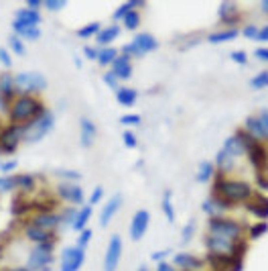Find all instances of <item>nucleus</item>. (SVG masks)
Returning a JSON list of instances; mask_svg holds the SVG:
<instances>
[{
  "instance_id": "nucleus-1",
  "label": "nucleus",
  "mask_w": 268,
  "mask_h": 271,
  "mask_svg": "<svg viewBox=\"0 0 268 271\" xmlns=\"http://www.w3.org/2000/svg\"><path fill=\"white\" fill-rule=\"evenodd\" d=\"M53 122H55V116L51 112L45 110L41 116H37V120H33L31 125L25 129V135H22V139L27 143H35V141H41L45 135H47L51 129H53Z\"/></svg>"
},
{
  "instance_id": "nucleus-2",
  "label": "nucleus",
  "mask_w": 268,
  "mask_h": 271,
  "mask_svg": "<svg viewBox=\"0 0 268 271\" xmlns=\"http://www.w3.org/2000/svg\"><path fill=\"white\" fill-rule=\"evenodd\" d=\"M246 151V145L242 143V137L240 135H236V137H230L226 143H224V149H221L217 153V165L221 169H230L232 165H234V159L236 155L244 153Z\"/></svg>"
},
{
  "instance_id": "nucleus-3",
  "label": "nucleus",
  "mask_w": 268,
  "mask_h": 271,
  "mask_svg": "<svg viewBox=\"0 0 268 271\" xmlns=\"http://www.w3.org/2000/svg\"><path fill=\"white\" fill-rule=\"evenodd\" d=\"M15 86L22 90V92H39V90L47 86V80H45V76L37 72H22L15 76Z\"/></svg>"
},
{
  "instance_id": "nucleus-4",
  "label": "nucleus",
  "mask_w": 268,
  "mask_h": 271,
  "mask_svg": "<svg viewBox=\"0 0 268 271\" xmlns=\"http://www.w3.org/2000/svg\"><path fill=\"white\" fill-rule=\"evenodd\" d=\"M51 251H53V245L49 241L37 245L31 251V255H29V267L31 269H37V271L47 269V265L51 263Z\"/></svg>"
},
{
  "instance_id": "nucleus-5",
  "label": "nucleus",
  "mask_w": 268,
  "mask_h": 271,
  "mask_svg": "<svg viewBox=\"0 0 268 271\" xmlns=\"http://www.w3.org/2000/svg\"><path fill=\"white\" fill-rule=\"evenodd\" d=\"M37 110H41V104L37 102V100L31 98V96H22V98H18L17 102L13 104V110H10V112H13L15 120H27Z\"/></svg>"
},
{
  "instance_id": "nucleus-6",
  "label": "nucleus",
  "mask_w": 268,
  "mask_h": 271,
  "mask_svg": "<svg viewBox=\"0 0 268 271\" xmlns=\"http://www.w3.org/2000/svg\"><path fill=\"white\" fill-rule=\"evenodd\" d=\"M217 190L221 192V196H226L230 200H246L250 196V186L244 182H219Z\"/></svg>"
},
{
  "instance_id": "nucleus-7",
  "label": "nucleus",
  "mask_w": 268,
  "mask_h": 271,
  "mask_svg": "<svg viewBox=\"0 0 268 271\" xmlns=\"http://www.w3.org/2000/svg\"><path fill=\"white\" fill-rule=\"evenodd\" d=\"M209 231H212V234L224 236V239H230V241H234L240 234L238 224L232 222V220H226V218H214L212 222H209Z\"/></svg>"
},
{
  "instance_id": "nucleus-8",
  "label": "nucleus",
  "mask_w": 268,
  "mask_h": 271,
  "mask_svg": "<svg viewBox=\"0 0 268 271\" xmlns=\"http://www.w3.org/2000/svg\"><path fill=\"white\" fill-rule=\"evenodd\" d=\"M84 249L79 247H67L61 253V271H77L84 263Z\"/></svg>"
},
{
  "instance_id": "nucleus-9",
  "label": "nucleus",
  "mask_w": 268,
  "mask_h": 271,
  "mask_svg": "<svg viewBox=\"0 0 268 271\" xmlns=\"http://www.w3.org/2000/svg\"><path fill=\"white\" fill-rule=\"evenodd\" d=\"M120 255H122V241H120L118 234H112L108 251H106V259H104V271H116L118 261H120Z\"/></svg>"
},
{
  "instance_id": "nucleus-10",
  "label": "nucleus",
  "mask_w": 268,
  "mask_h": 271,
  "mask_svg": "<svg viewBox=\"0 0 268 271\" xmlns=\"http://www.w3.org/2000/svg\"><path fill=\"white\" fill-rule=\"evenodd\" d=\"M148 222H150V216L146 210H138L134 216H132V222H130V236L134 241L143 239V234L146 232L148 229Z\"/></svg>"
},
{
  "instance_id": "nucleus-11",
  "label": "nucleus",
  "mask_w": 268,
  "mask_h": 271,
  "mask_svg": "<svg viewBox=\"0 0 268 271\" xmlns=\"http://www.w3.org/2000/svg\"><path fill=\"white\" fill-rule=\"evenodd\" d=\"M41 20L37 10H31V8H22V10H17V19L13 22L15 31H20L25 27H37V22Z\"/></svg>"
},
{
  "instance_id": "nucleus-12",
  "label": "nucleus",
  "mask_w": 268,
  "mask_h": 271,
  "mask_svg": "<svg viewBox=\"0 0 268 271\" xmlns=\"http://www.w3.org/2000/svg\"><path fill=\"white\" fill-rule=\"evenodd\" d=\"M207 245H209V249H212V251H215L217 257L232 255V251H234V241L224 239V236L209 234V236H207Z\"/></svg>"
},
{
  "instance_id": "nucleus-13",
  "label": "nucleus",
  "mask_w": 268,
  "mask_h": 271,
  "mask_svg": "<svg viewBox=\"0 0 268 271\" xmlns=\"http://www.w3.org/2000/svg\"><path fill=\"white\" fill-rule=\"evenodd\" d=\"M25 135V129L20 127H8L4 133H2V139H0V145H2L4 151H15V147L18 145V141L22 139Z\"/></svg>"
},
{
  "instance_id": "nucleus-14",
  "label": "nucleus",
  "mask_w": 268,
  "mask_h": 271,
  "mask_svg": "<svg viewBox=\"0 0 268 271\" xmlns=\"http://www.w3.org/2000/svg\"><path fill=\"white\" fill-rule=\"evenodd\" d=\"M59 194H61L65 200L73 202V204H79V202H84V192H81V188L75 186V184H69V182L61 184V186H59Z\"/></svg>"
},
{
  "instance_id": "nucleus-15",
  "label": "nucleus",
  "mask_w": 268,
  "mask_h": 271,
  "mask_svg": "<svg viewBox=\"0 0 268 271\" xmlns=\"http://www.w3.org/2000/svg\"><path fill=\"white\" fill-rule=\"evenodd\" d=\"M120 204H122V196L120 194H116L106 206H104V210H102V214H100V222H102V227H106V224L114 218V214L118 212V208H120Z\"/></svg>"
},
{
  "instance_id": "nucleus-16",
  "label": "nucleus",
  "mask_w": 268,
  "mask_h": 271,
  "mask_svg": "<svg viewBox=\"0 0 268 271\" xmlns=\"http://www.w3.org/2000/svg\"><path fill=\"white\" fill-rule=\"evenodd\" d=\"M57 224H59V216H57V214H53V212H43V214H39V216L35 218V227L47 231V232L53 231Z\"/></svg>"
},
{
  "instance_id": "nucleus-17",
  "label": "nucleus",
  "mask_w": 268,
  "mask_h": 271,
  "mask_svg": "<svg viewBox=\"0 0 268 271\" xmlns=\"http://www.w3.org/2000/svg\"><path fill=\"white\" fill-rule=\"evenodd\" d=\"M96 139V125L89 118H81V145L89 147Z\"/></svg>"
},
{
  "instance_id": "nucleus-18",
  "label": "nucleus",
  "mask_w": 268,
  "mask_h": 271,
  "mask_svg": "<svg viewBox=\"0 0 268 271\" xmlns=\"http://www.w3.org/2000/svg\"><path fill=\"white\" fill-rule=\"evenodd\" d=\"M134 43L138 45V49H141L143 53H144V51H155V49L159 47L157 39L150 35V33H138V35L134 37Z\"/></svg>"
},
{
  "instance_id": "nucleus-19",
  "label": "nucleus",
  "mask_w": 268,
  "mask_h": 271,
  "mask_svg": "<svg viewBox=\"0 0 268 271\" xmlns=\"http://www.w3.org/2000/svg\"><path fill=\"white\" fill-rule=\"evenodd\" d=\"M114 74L118 77H130L132 74V65L128 61V55H118V58L114 59Z\"/></svg>"
},
{
  "instance_id": "nucleus-20",
  "label": "nucleus",
  "mask_w": 268,
  "mask_h": 271,
  "mask_svg": "<svg viewBox=\"0 0 268 271\" xmlns=\"http://www.w3.org/2000/svg\"><path fill=\"white\" fill-rule=\"evenodd\" d=\"M175 263L181 265L183 269H197L201 265L199 259L193 257V255H187V253H179L177 257H175Z\"/></svg>"
},
{
  "instance_id": "nucleus-21",
  "label": "nucleus",
  "mask_w": 268,
  "mask_h": 271,
  "mask_svg": "<svg viewBox=\"0 0 268 271\" xmlns=\"http://www.w3.org/2000/svg\"><path fill=\"white\" fill-rule=\"evenodd\" d=\"M116 98H118V102L124 104V106H132L136 102V92L132 88H120L118 92H116Z\"/></svg>"
},
{
  "instance_id": "nucleus-22",
  "label": "nucleus",
  "mask_w": 268,
  "mask_h": 271,
  "mask_svg": "<svg viewBox=\"0 0 268 271\" xmlns=\"http://www.w3.org/2000/svg\"><path fill=\"white\" fill-rule=\"evenodd\" d=\"M118 35H120L118 25H112V27H106V29H102V31L98 33V41H100L102 45H106V43H110L112 39H116Z\"/></svg>"
},
{
  "instance_id": "nucleus-23",
  "label": "nucleus",
  "mask_w": 268,
  "mask_h": 271,
  "mask_svg": "<svg viewBox=\"0 0 268 271\" xmlns=\"http://www.w3.org/2000/svg\"><path fill=\"white\" fill-rule=\"evenodd\" d=\"M27 236H29V239H33V241H37V243H47L51 234L47 231H43V229L31 227V229H27Z\"/></svg>"
},
{
  "instance_id": "nucleus-24",
  "label": "nucleus",
  "mask_w": 268,
  "mask_h": 271,
  "mask_svg": "<svg viewBox=\"0 0 268 271\" xmlns=\"http://www.w3.org/2000/svg\"><path fill=\"white\" fill-rule=\"evenodd\" d=\"M89 216H91V206H86L81 212H77V218L73 222V229L75 231H84V227H86V222L89 220Z\"/></svg>"
},
{
  "instance_id": "nucleus-25",
  "label": "nucleus",
  "mask_w": 268,
  "mask_h": 271,
  "mask_svg": "<svg viewBox=\"0 0 268 271\" xmlns=\"http://www.w3.org/2000/svg\"><path fill=\"white\" fill-rule=\"evenodd\" d=\"M236 37H238V31L228 29V31H221V33H214V35H209V41H212V43H221V41H230V39H236Z\"/></svg>"
},
{
  "instance_id": "nucleus-26",
  "label": "nucleus",
  "mask_w": 268,
  "mask_h": 271,
  "mask_svg": "<svg viewBox=\"0 0 268 271\" xmlns=\"http://www.w3.org/2000/svg\"><path fill=\"white\" fill-rule=\"evenodd\" d=\"M250 159H252V163L254 165H264V161H266V153H264V149L262 147H250Z\"/></svg>"
},
{
  "instance_id": "nucleus-27",
  "label": "nucleus",
  "mask_w": 268,
  "mask_h": 271,
  "mask_svg": "<svg viewBox=\"0 0 268 271\" xmlns=\"http://www.w3.org/2000/svg\"><path fill=\"white\" fill-rule=\"evenodd\" d=\"M162 212H165L167 220H175V210H173V202H171V192H165V196H162Z\"/></svg>"
},
{
  "instance_id": "nucleus-28",
  "label": "nucleus",
  "mask_w": 268,
  "mask_h": 271,
  "mask_svg": "<svg viewBox=\"0 0 268 271\" xmlns=\"http://www.w3.org/2000/svg\"><path fill=\"white\" fill-rule=\"evenodd\" d=\"M212 174H214V165L209 161H203L199 165V172H197V182H207L212 177Z\"/></svg>"
},
{
  "instance_id": "nucleus-29",
  "label": "nucleus",
  "mask_w": 268,
  "mask_h": 271,
  "mask_svg": "<svg viewBox=\"0 0 268 271\" xmlns=\"http://www.w3.org/2000/svg\"><path fill=\"white\" fill-rule=\"evenodd\" d=\"M118 55H116V49H112V47H108V49H102L100 53H98V61L102 63V65H108L110 61H114Z\"/></svg>"
},
{
  "instance_id": "nucleus-30",
  "label": "nucleus",
  "mask_w": 268,
  "mask_h": 271,
  "mask_svg": "<svg viewBox=\"0 0 268 271\" xmlns=\"http://www.w3.org/2000/svg\"><path fill=\"white\" fill-rule=\"evenodd\" d=\"M246 129L250 131V135H254V137H264L258 118H246Z\"/></svg>"
},
{
  "instance_id": "nucleus-31",
  "label": "nucleus",
  "mask_w": 268,
  "mask_h": 271,
  "mask_svg": "<svg viewBox=\"0 0 268 271\" xmlns=\"http://www.w3.org/2000/svg\"><path fill=\"white\" fill-rule=\"evenodd\" d=\"M13 86H15V77H10V76H2V77H0V92H2L4 96H10V92H13Z\"/></svg>"
},
{
  "instance_id": "nucleus-32",
  "label": "nucleus",
  "mask_w": 268,
  "mask_h": 271,
  "mask_svg": "<svg viewBox=\"0 0 268 271\" xmlns=\"http://www.w3.org/2000/svg\"><path fill=\"white\" fill-rule=\"evenodd\" d=\"M94 33H100V22H89L77 31V37H91Z\"/></svg>"
},
{
  "instance_id": "nucleus-33",
  "label": "nucleus",
  "mask_w": 268,
  "mask_h": 271,
  "mask_svg": "<svg viewBox=\"0 0 268 271\" xmlns=\"http://www.w3.org/2000/svg\"><path fill=\"white\" fill-rule=\"evenodd\" d=\"M250 86L256 88V90L266 88V86H268V72H260L258 76H254V77H252V82H250Z\"/></svg>"
},
{
  "instance_id": "nucleus-34",
  "label": "nucleus",
  "mask_w": 268,
  "mask_h": 271,
  "mask_svg": "<svg viewBox=\"0 0 268 271\" xmlns=\"http://www.w3.org/2000/svg\"><path fill=\"white\" fill-rule=\"evenodd\" d=\"M138 22H141V17H138V13H132V10L124 17V25H126L128 29H136Z\"/></svg>"
},
{
  "instance_id": "nucleus-35",
  "label": "nucleus",
  "mask_w": 268,
  "mask_h": 271,
  "mask_svg": "<svg viewBox=\"0 0 268 271\" xmlns=\"http://www.w3.org/2000/svg\"><path fill=\"white\" fill-rule=\"evenodd\" d=\"M136 4H141V2H128V4H122L120 8H116V13H114V19H124L130 10L136 6Z\"/></svg>"
},
{
  "instance_id": "nucleus-36",
  "label": "nucleus",
  "mask_w": 268,
  "mask_h": 271,
  "mask_svg": "<svg viewBox=\"0 0 268 271\" xmlns=\"http://www.w3.org/2000/svg\"><path fill=\"white\" fill-rule=\"evenodd\" d=\"M18 35L20 37H27V39H37L41 35V31H39V27H25V29L18 31Z\"/></svg>"
},
{
  "instance_id": "nucleus-37",
  "label": "nucleus",
  "mask_w": 268,
  "mask_h": 271,
  "mask_svg": "<svg viewBox=\"0 0 268 271\" xmlns=\"http://www.w3.org/2000/svg\"><path fill=\"white\" fill-rule=\"evenodd\" d=\"M55 174L61 175V177H67V179H79L81 177V174L73 172V169H55Z\"/></svg>"
},
{
  "instance_id": "nucleus-38",
  "label": "nucleus",
  "mask_w": 268,
  "mask_h": 271,
  "mask_svg": "<svg viewBox=\"0 0 268 271\" xmlns=\"http://www.w3.org/2000/svg\"><path fill=\"white\" fill-rule=\"evenodd\" d=\"M10 47H13L18 55H22V53H25V45H22V41L17 37V35H13V37H10Z\"/></svg>"
},
{
  "instance_id": "nucleus-39",
  "label": "nucleus",
  "mask_w": 268,
  "mask_h": 271,
  "mask_svg": "<svg viewBox=\"0 0 268 271\" xmlns=\"http://www.w3.org/2000/svg\"><path fill=\"white\" fill-rule=\"evenodd\" d=\"M17 186V177H0V190H10Z\"/></svg>"
},
{
  "instance_id": "nucleus-40",
  "label": "nucleus",
  "mask_w": 268,
  "mask_h": 271,
  "mask_svg": "<svg viewBox=\"0 0 268 271\" xmlns=\"http://www.w3.org/2000/svg\"><path fill=\"white\" fill-rule=\"evenodd\" d=\"M122 53H124V55H128V53H136V55H143V51L138 49V45H136L134 41H130L128 45H124V47H122Z\"/></svg>"
},
{
  "instance_id": "nucleus-41",
  "label": "nucleus",
  "mask_w": 268,
  "mask_h": 271,
  "mask_svg": "<svg viewBox=\"0 0 268 271\" xmlns=\"http://www.w3.org/2000/svg\"><path fill=\"white\" fill-rule=\"evenodd\" d=\"M89 239H91V231H89V229H88L86 232L81 231V234H79V241H77V247H79V249H84V247L89 243Z\"/></svg>"
},
{
  "instance_id": "nucleus-42",
  "label": "nucleus",
  "mask_w": 268,
  "mask_h": 271,
  "mask_svg": "<svg viewBox=\"0 0 268 271\" xmlns=\"http://www.w3.org/2000/svg\"><path fill=\"white\" fill-rule=\"evenodd\" d=\"M45 6H47L49 10H59L65 6V0H49V2H45Z\"/></svg>"
},
{
  "instance_id": "nucleus-43",
  "label": "nucleus",
  "mask_w": 268,
  "mask_h": 271,
  "mask_svg": "<svg viewBox=\"0 0 268 271\" xmlns=\"http://www.w3.org/2000/svg\"><path fill=\"white\" fill-rule=\"evenodd\" d=\"M258 120H260V127H262V133H264V137L268 139V112H262Z\"/></svg>"
},
{
  "instance_id": "nucleus-44",
  "label": "nucleus",
  "mask_w": 268,
  "mask_h": 271,
  "mask_svg": "<svg viewBox=\"0 0 268 271\" xmlns=\"http://www.w3.org/2000/svg\"><path fill=\"white\" fill-rule=\"evenodd\" d=\"M124 143H126V147H136V137H134L130 131L124 133Z\"/></svg>"
},
{
  "instance_id": "nucleus-45",
  "label": "nucleus",
  "mask_w": 268,
  "mask_h": 271,
  "mask_svg": "<svg viewBox=\"0 0 268 271\" xmlns=\"http://www.w3.org/2000/svg\"><path fill=\"white\" fill-rule=\"evenodd\" d=\"M17 186H25V188L33 186V177L31 175H20V177H17Z\"/></svg>"
},
{
  "instance_id": "nucleus-46",
  "label": "nucleus",
  "mask_w": 268,
  "mask_h": 271,
  "mask_svg": "<svg viewBox=\"0 0 268 271\" xmlns=\"http://www.w3.org/2000/svg\"><path fill=\"white\" fill-rule=\"evenodd\" d=\"M244 35H246L248 39H258V29H256V27H246V29H244Z\"/></svg>"
},
{
  "instance_id": "nucleus-47",
  "label": "nucleus",
  "mask_w": 268,
  "mask_h": 271,
  "mask_svg": "<svg viewBox=\"0 0 268 271\" xmlns=\"http://www.w3.org/2000/svg\"><path fill=\"white\" fill-rule=\"evenodd\" d=\"M205 210L209 214H215V210H219V204H217L215 200H209V202H205Z\"/></svg>"
},
{
  "instance_id": "nucleus-48",
  "label": "nucleus",
  "mask_w": 268,
  "mask_h": 271,
  "mask_svg": "<svg viewBox=\"0 0 268 271\" xmlns=\"http://www.w3.org/2000/svg\"><path fill=\"white\" fill-rule=\"evenodd\" d=\"M0 61H2L6 67L13 65V61H10V55H8V51H6V49H0Z\"/></svg>"
},
{
  "instance_id": "nucleus-49",
  "label": "nucleus",
  "mask_w": 268,
  "mask_h": 271,
  "mask_svg": "<svg viewBox=\"0 0 268 271\" xmlns=\"http://www.w3.org/2000/svg\"><path fill=\"white\" fill-rule=\"evenodd\" d=\"M120 122H122V125H138L141 118H138V116H122Z\"/></svg>"
},
{
  "instance_id": "nucleus-50",
  "label": "nucleus",
  "mask_w": 268,
  "mask_h": 271,
  "mask_svg": "<svg viewBox=\"0 0 268 271\" xmlns=\"http://www.w3.org/2000/svg\"><path fill=\"white\" fill-rule=\"evenodd\" d=\"M262 232H266V224H256V227L252 229V236L256 239V236H260Z\"/></svg>"
},
{
  "instance_id": "nucleus-51",
  "label": "nucleus",
  "mask_w": 268,
  "mask_h": 271,
  "mask_svg": "<svg viewBox=\"0 0 268 271\" xmlns=\"http://www.w3.org/2000/svg\"><path fill=\"white\" fill-rule=\"evenodd\" d=\"M102 194H104V190H102V188L98 186V188L94 190V194H91V200H89V202H91V204H96V202H98V200L102 198Z\"/></svg>"
},
{
  "instance_id": "nucleus-52",
  "label": "nucleus",
  "mask_w": 268,
  "mask_h": 271,
  "mask_svg": "<svg viewBox=\"0 0 268 271\" xmlns=\"http://www.w3.org/2000/svg\"><path fill=\"white\" fill-rule=\"evenodd\" d=\"M106 82H108V86H116V82H118V76H116L114 72L106 74Z\"/></svg>"
},
{
  "instance_id": "nucleus-53",
  "label": "nucleus",
  "mask_w": 268,
  "mask_h": 271,
  "mask_svg": "<svg viewBox=\"0 0 268 271\" xmlns=\"http://www.w3.org/2000/svg\"><path fill=\"white\" fill-rule=\"evenodd\" d=\"M193 234V222H189L187 224V229H185V232H183V241H189V236Z\"/></svg>"
},
{
  "instance_id": "nucleus-54",
  "label": "nucleus",
  "mask_w": 268,
  "mask_h": 271,
  "mask_svg": "<svg viewBox=\"0 0 268 271\" xmlns=\"http://www.w3.org/2000/svg\"><path fill=\"white\" fill-rule=\"evenodd\" d=\"M232 59L238 61V63H246V55L244 53H232Z\"/></svg>"
},
{
  "instance_id": "nucleus-55",
  "label": "nucleus",
  "mask_w": 268,
  "mask_h": 271,
  "mask_svg": "<svg viewBox=\"0 0 268 271\" xmlns=\"http://www.w3.org/2000/svg\"><path fill=\"white\" fill-rule=\"evenodd\" d=\"M15 167H17V161H6V163L0 165V169H2V172H10V169H15Z\"/></svg>"
},
{
  "instance_id": "nucleus-56",
  "label": "nucleus",
  "mask_w": 268,
  "mask_h": 271,
  "mask_svg": "<svg viewBox=\"0 0 268 271\" xmlns=\"http://www.w3.org/2000/svg\"><path fill=\"white\" fill-rule=\"evenodd\" d=\"M84 53L88 55V58H91V59H98V53H96V49H94V47H86V49H84Z\"/></svg>"
},
{
  "instance_id": "nucleus-57",
  "label": "nucleus",
  "mask_w": 268,
  "mask_h": 271,
  "mask_svg": "<svg viewBox=\"0 0 268 271\" xmlns=\"http://www.w3.org/2000/svg\"><path fill=\"white\" fill-rule=\"evenodd\" d=\"M256 58L268 61V49H258V51H256Z\"/></svg>"
},
{
  "instance_id": "nucleus-58",
  "label": "nucleus",
  "mask_w": 268,
  "mask_h": 271,
  "mask_svg": "<svg viewBox=\"0 0 268 271\" xmlns=\"http://www.w3.org/2000/svg\"><path fill=\"white\" fill-rule=\"evenodd\" d=\"M258 39L260 41H268V27H264V29L258 31Z\"/></svg>"
},
{
  "instance_id": "nucleus-59",
  "label": "nucleus",
  "mask_w": 268,
  "mask_h": 271,
  "mask_svg": "<svg viewBox=\"0 0 268 271\" xmlns=\"http://www.w3.org/2000/svg\"><path fill=\"white\" fill-rule=\"evenodd\" d=\"M169 253H171L169 249H167V251H159V253H155V255H153V259H162V257H167Z\"/></svg>"
},
{
  "instance_id": "nucleus-60",
  "label": "nucleus",
  "mask_w": 268,
  "mask_h": 271,
  "mask_svg": "<svg viewBox=\"0 0 268 271\" xmlns=\"http://www.w3.org/2000/svg\"><path fill=\"white\" fill-rule=\"evenodd\" d=\"M41 6V2H39V0H29V8L33 10V8H39Z\"/></svg>"
},
{
  "instance_id": "nucleus-61",
  "label": "nucleus",
  "mask_w": 268,
  "mask_h": 271,
  "mask_svg": "<svg viewBox=\"0 0 268 271\" xmlns=\"http://www.w3.org/2000/svg\"><path fill=\"white\" fill-rule=\"evenodd\" d=\"M159 271H175V269H173L171 265H167V263H161V265H159Z\"/></svg>"
},
{
  "instance_id": "nucleus-62",
  "label": "nucleus",
  "mask_w": 268,
  "mask_h": 271,
  "mask_svg": "<svg viewBox=\"0 0 268 271\" xmlns=\"http://www.w3.org/2000/svg\"><path fill=\"white\" fill-rule=\"evenodd\" d=\"M10 271H31V269H25V267H17V269H10Z\"/></svg>"
},
{
  "instance_id": "nucleus-63",
  "label": "nucleus",
  "mask_w": 268,
  "mask_h": 271,
  "mask_svg": "<svg viewBox=\"0 0 268 271\" xmlns=\"http://www.w3.org/2000/svg\"><path fill=\"white\" fill-rule=\"evenodd\" d=\"M262 8H264V10H268V2H262Z\"/></svg>"
}]
</instances>
